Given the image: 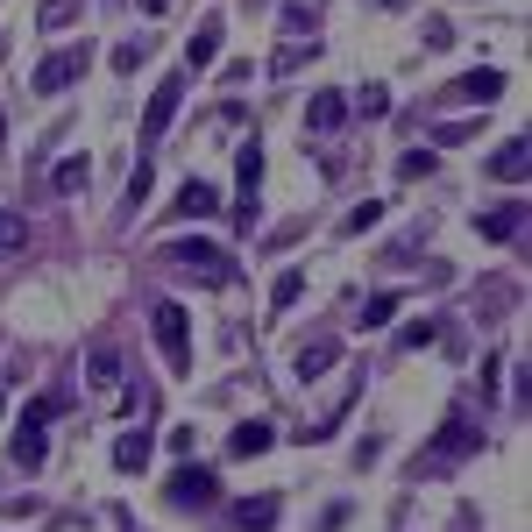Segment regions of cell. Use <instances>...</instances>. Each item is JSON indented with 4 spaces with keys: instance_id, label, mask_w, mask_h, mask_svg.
Wrapping results in <instances>:
<instances>
[{
    "instance_id": "obj_1",
    "label": "cell",
    "mask_w": 532,
    "mask_h": 532,
    "mask_svg": "<svg viewBox=\"0 0 532 532\" xmlns=\"http://www.w3.org/2000/svg\"><path fill=\"white\" fill-rule=\"evenodd\" d=\"M86 64H93V43H64V50H50V57H36V71H29V86H36V100H50V93H64L71 79H86Z\"/></svg>"
},
{
    "instance_id": "obj_2",
    "label": "cell",
    "mask_w": 532,
    "mask_h": 532,
    "mask_svg": "<svg viewBox=\"0 0 532 532\" xmlns=\"http://www.w3.org/2000/svg\"><path fill=\"white\" fill-rule=\"evenodd\" d=\"M164 256L171 263H185V277H199V284H235V256H227L220 242H164Z\"/></svg>"
},
{
    "instance_id": "obj_3",
    "label": "cell",
    "mask_w": 532,
    "mask_h": 532,
    "mask_svg": "<svg viewBox=\"0 0 532 532\" xmlns=\"http://www.w3.org/2000/svg\"><path fill=\"white\" fill-rule=\"evenodd\" d=\"M57 412H64V398H29V405H22V426H15V462H22V469H43V454H50L43 433H50Z\"/></svg>"
},
{
    "instance_id": "obj_4",
    "label": "cell",
    "mask_w": 532,
    "mask_h": 532,
    "mask_svg": "<svg viewBox=\"0 0 532 532\" xmlns=\"http://www.w3.org/2000/svg\"><path fill=\"white\" fill-rule=\"evenodd\" d=\"M149 327H157V348H164L171 376H185V369H192V327H185V306L157 298V306H149Z\"/></svg>"
},
{
    "instance_id": "obj_5",
    "label": "cell",
    "mask_w": 532,
    "mask_h": 532,
    "mask_svg": "<svg viewBox=\"0 0 532 532\" xmlns=\"http://www.w3.org/2000/svg\"><path fill=\"white\" fill-rule=\"evenodd\" d=\"M256 185H263V142H242L235 157V235H256Z\"/></svg>"
},
{
    "instance_id": "obj_6",
    "label": "cell",
    "mask_w": 532,
    "mask_h": 532,
    "mask_svg": "<svg viewBox=\"0 0 532 532\" xmlns=\"http://www.w3.org/2000/svg\"><path fill=\"white\" fill-rule=\"evenodd\" d=\"M476 447H483V426H476L469 412H447V426H440V447L426 454V469H454V462H469Z\"/></svg>"
},
{
    "instance_id": "obj_7",
    "label": "cell",
    "mask_w": 532,
    "mask_h": 532,
    "mask_svg": "<svg viewBox=\"0 0 532 532\" xmlns=\"http://www.w3.org/2000/svg\"><path fill=\"white\" fill-rule=\"evenodd\" d=\"M178 100H185V79L171 71V79H157V93H149V107H142V157H149V149L164 142V128H171Z\"/></svg>"
},
{
    "instance_id": "obj_8",
    "label": "cell",
    "mask_w": 532,
    "mask_h": 532,
    "mask_svg": "<svg viewBox=\"0 0 532 532\" xmlns=\"http://www.w3.org/2000/svg\"><path fill=\"white\" fill-rule=\"evenodd\" d=\"M164 497H171V504H213V497H220V476L199 469V462H185V469L164 483Z\"/></svg>"
},
{
    "instance_id": "obj_9",
    "label": "cell",
    "mask_w": 532,
    "mask_h": 532,
    "mask_svg": "<svg viewBox=\"0 0 532 532\" xmlns=\"http://www.w3.org/2000/svg\"><path fill=\"white\" fill-rule=\"evenodd\" d=\"M220 36H227V15H220V8H206V22H199V29H192V43H185V64H192V71L220 64Z\"/></svg>"
},
{
    "instance_id": "obj_10",
    "label": "cell",
    "mask_w": 532,
    "mask_h": 532,
    "mask_svg": "<svg viewBox=\"0 0 532 532\" xmlns=\"http://www.w3.org/2000/svg\"><path fill=\"white\" fill-rule=\"evenodd\" d=\"M334 362H341V341H334V334H320V341L298 348V362H291V369H298V384H320V376H327Z\"/></svg>"
},
{
    "instance_id": "obj_11",
    "label": "cell",
    "mask_w": 532,
    "mask_h": 532,
    "mask_svg": "<svg viewBox=\"0 0 532 532\" xmlns=\"http://www.w3.org/2000/svg\"><path fill=\"white\" fill-rule=\"evenodd\" d=\"M518 227H525V206H518V199H511V206L476 213V235H483V242H518Z\"/></svg>"
},
{
    "instance_id": "obj_12",
    "label": "cell",
    "mask_w": 532,
    "mask_h": 532,
    "mask_svg": "<svg viewBox=\"0 0 532 532\" xmlns=\"http://www.w3.org/2000/svg\"><path fill=\"white\" fill-rule=\"evenodd\" d=\"M504 93V71L497 64H483V71H462V79H454V100H476V107H490Z\"/></svg>"
},
{
    "instance_id": "obj_13",
    "label": "cell",
    "mask_w": 532,
    "mask_h": 532,
    "mask_svg": "<svg viewBox=\"0 0 532 532\" xmlns=\"http://www.w3.org/2000/svg\"><path fill=\"white\" fill-rule=\"evenodd\" d=\"M277 518H284V504H277L270 490H256V497H242V504H235V525H242V532H270Z\"/></svg>"
},
{
    "instance_id": "obj_14",
    "label": "cell",
    "mask_w": 532,
    "mask_h": 532,
    "mask_svg": "<svg viewBox=\"0 0 532 532\" xmlns=\"http://www.w3.org/2000/svg\"><path fill=\"white\" fill-rule=\"evenodd\" d=\"M86 384H100V391L121 384V348H114V341H93V348H86Z\"/></svg>"
},
{
    "instance_id": "obj_15",
    "label": "cell",
    "mask_w": 532,
    "mask_h": 532,
    "mask_svg": "<svg viewBox=\"0 0 532 532\" xmlns=\"http://www.w3.org/2000/svg\"><path fill=\"white\" fill-rule=\"evenodd\" d=\"M341 100H348V93H313V100H306V128H313V135H334V128L348 121Z\"/></svg>"
},
{
    "instance_id": "obj_16",
    "label": "cell",
    "mask_w": 532,
    "mask_h": 532,
    "mask_svg": "<svg viewBox=\"0 0 532 532\" xmlns=\"http://www.w3.org/2000/svg\"><path fill=\"white\" fill-rule=\"evenodd\" d=\"M206 213H220V192L206 178H185L178 185V220H206Z\"/></svg>"
},
{
    "instance_id": "obj_17",
    "label": "cell",
    "mask_w": 532,
    "mask_h": 532,
    "mask_svg": "<svg viewBox=\"0 0 532 532\" xmlns=\"http://www.w3.org/2000/svg\"><path fill=\"white\" fill-rule=\"evenodd\" d=\"M149 447H157V440H149L142 426L121 433V440H114V469H121V476H142V469H149Z\"/></svg>"
},
{
    "instance_id": "obj_18",
    "label": "cell",
    "mask_w": 532,
    "mask_h": 532,
    "mask_svg": "<svg viewBox=\"0 0 532 532\" xmlns=\"http://www.w3.org/2000/svg\"><path fill=\"white\" fill-rule=\"evenodd\" d=\"M270 440H277V426H270V419H242V426H235V440H227V454H242V462H249V454H263Z\"/></svg>"
},
{
    "instance_id": "obj_19",
    "label": "cell",
    "mask_w": 532,
    "mask_h": 532,
    "mask_svg": "<svg viewBox=\"0 0 532 532\" xmlns=\"http://www.w3.org/2000/svg\"><path fill=\"white\" fill-rule=\"evenodd\" d=\"M86 185H93V157H64V164L50 171V192H64V199L86 192Z\"/></svg>"
},
{
    "instance_id": "obj_20",
    "label": "cell",
    "mask_w": 532,
    "mask_h": 532,
    "mask_svg": "<svg viewBox=\"0 0 532 532\" xmlns=\"http://www.w3.org/2000/svg\"><path fill=\"white\" fill-rule=\"evenodd\" d=\"M490 178H504V185H525V142H518V135H511V142H497Z\"/></svg>"
},
{
    "instance_id": "obj_21",
    "label": "cell",
    "mask_w": 532,
    "mask_h": 532,
    "mask_svg": "<svg viewBox=\"0 0 532 532\" xmlns=\"http://www.w3.org/2000/svg\"><path fill=\"white\" fill-rule=\"evenodd\" d=\"M79 8H86V0H43V8H36V29H43V36H57Z\"/></svg>"
},
{
    "instance_id": "obj_22",
    "label": "cell",
    "mask_w": 532,
    "mask_h": 532,
    "mask_svg": "<svg viewBox=\"0 0 532 532\" xmlns=\"http://www.w3.org/2000/svg\"><path fill=\"white\" fill-rule=\"evenodd\" d=\"M384 213H391L384 199H362V206H348V220H341V235H369V227L384 220Z\"/></svg>"
},
{
    "instance_id": "obj_23",
    "label": "cell",
    "mask_w": 532,
    "mask_h": 532,
    "mask_svg": "<svg viewBox=\"0 0 532 532\" xmlns=\"http://www.w3.org/2000/svg\"><path fill=\"white\" fill-rule=\"evenodd\" d=\"M384 320H398V291H369V306H362V327L376 334Z\"/></svg>"
},
{
    "instance_id": "obj_24",
    "label": "cell",
    "mask_w": 532,
    "mask_h": 532,
    "mask_svg": "<svg viewBox=\"0 0 532 532\" xmlns=\"http://www.w3.org/2000/svg\"><path fill=\"white\" fill-rule=\"evenodd\" d=\"M298 298H306V277H298V270H284V277L270 284V306L284 313V306H298Z\"/></svg>"
},
{
    "instance_id": "obj_25",
    "label": "cell",
    "mask_w": 532,
    "mask_h": 532,
    "mask_svg": "<svg viewBox=\"0 0 532 532\" xmlns=\"http://www.w3.org/2000/svg\"><path fill=\"white\" fill-rule=\"evenodd\" d=\"M149 185H157V157H142V164H135V178H128V213L149 199Z\"/></svg>"
},
{
    "instance_id": "obj_26",
    "label": "cell",
    "mask_w": 532,
    "mask_h": 532,
    "mask_svg": "<svg viewBox=\"0 0 532 532\" xmlns=\"http://www.w3.org/2000/svg\"><path fill=\"white\" fill-rule=\"evenodd\" d=\"M0 249H29V220L22 213H0Z\"/></svg>"
},
{
    "instance_id": "obj_27",
    "label": "cell",
    "mask_w": 532,
    "mask_h": 532,
    "mask_svg": "<svg viewBox=\"0 0 532 532\" xmlns=\"http://www.w3.org/2000/svg\"><path fill=\"white\" fill-rule=\"evenodd\" d=\"M313 57V43H284L277 57H270V71H298V64H306Z\"/></svg>"
},
{
    "instance_id": "obj_28",
    "label": "cell",
    "mask_w": 532,
    "mask_h": 532,
    "mask_svg": "<svg viewBox=\"0 0 532 532\" xmlns=\"http://www.w3.org/2000/svg\"><path fill=\"white\" fill-rule=\"evenodd\" d=\"M355 107H362V114H391V93H384V86H362Z\"/></svg>"
},
{
    "instance_id": "obj_29",
    "label": "cell",
    "mask_w": 532,
    "mask_h": 532,
    "mask_svg": "<svg viewBox=\"0 0 532 532\" xmlns=\"http://www.w3.org/2000/svg\"><path fill=\"white\" fill-rule=\"evenodd\" d=\"M398 171H405V178H426V171H433V157H426V149H405Z\"/></svg>"
},
{
    "instance_id": "obj_30",
    "label": "cell",
    "mask_w": 532,
    "mask_h": 532,
    "mask_svg": "<svg viewBox=\"0 0 532 532\" xmlns=\"http://www.w3.org/2000/svg\"><path fill=\"white\" fill-rule=\"evenodd\" d=\"M114 71H142V43H121L114 50Z\"/></svg>"
},
{
    "instance_id": "obj_31",
    "label": "cell",
    "mask_w": 532,
    "mask_h": 532,
    "mask_svg": "<svg viewBox=\"0 0 532 532\" xmlns=\"http://www.w3.org/2000/svg\"><path fill=\"white\" fill-rule=\"evenodd\" d=\"M135 8H142L149 22H164V15H171V0H135Z\"/></svg>"
},
{
    "instance_id": "obj_32",
    "label": "cell",
    "mask_w": 532,
    "mask_h": 532,
    "mask_svg": "<svg viewBox=\"0 0 532 532\" xmlns=\"http://www.w3.org/2000/svg\"><path fill=\"white\" fill-rule=\"evenodd\" d=\"M0 142H8V121H0Z\"/></svg>"
},
{
    "instance_id": "obj_33",
    "label": "cell",
    "mask_w": 532,
    "mask_h": 532,
    "mask_svg": "<svg viewBox=\"0 0 532 532\" xmlns=\"http://www.w3.org/2000/svg\"><path fill=\"white\" fill-rule=\"evenodd\" d=\"M0 412H8V398H0Z\"/></svg>"
}]
</instances>
